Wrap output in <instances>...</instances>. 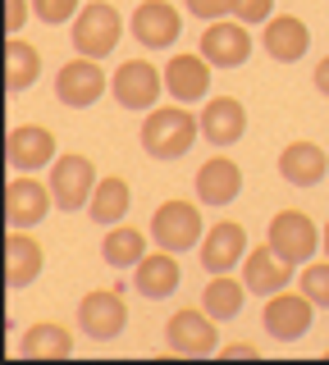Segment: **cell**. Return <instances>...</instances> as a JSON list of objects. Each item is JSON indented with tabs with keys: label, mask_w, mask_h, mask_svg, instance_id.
<instances>
[{
	"label": "cell",
	"mask_w": 329,
	"mask_h": 365,
	"mask_svg": "<svg viewBox=\"0 0 329 365\" xmlns=\"http://www.w3.org/2000/svg\"><path fill=\"white\" fill-rule=\"evenodd\" d=\"M106 87H110V78L101 68V60H92V55H78V60L60 64V73H55V101L69 106V110L96 106L106 96Z\"/></svg>",
	"instance_id": "cell-7"
},
{
	"label": "cell",
	"mask_w": 329,
	"mask_h": 365,
	"mask_svg": "<svg viewBox=\"0 0 329 365\" xmlns=\"http://www.w3.org/2000/svg\"><path fill=\"white\" fill-rule=\"evenodd\" d=\"M247 228L238 220H220L206 228V237H201V269L206 274H229L233 265H243L247 256Z\"/></svg>",
	"instance_id": "cell-15"
},
{
	"label": "cell",
	"mask_w": 329,
	"mask_h": 365,
	"mask_svg": "<svg viewBox=\"0 0 329 365\" xmlns=\"http://www.w3.org/2000/svg\"><path fill=\"white\" fill-rule=\"evenodd\" d=\"M311 83H315V91H320V96H329V55H320V60H315Z\"/></svg>",
	"instance_id": "cell-34"
},
{
	"label": "cell",
	"mask_w": 329,
	"mask_h": 365,
	"mask_svg": "<svg viewBox=\"0 0 329 365\" xmlns=\"http://www.w3.org/2000/svg\"><path fill=\"white\" fill-rule=\"evenodd\" d=\"M298 288L315 302V311H329V260H315L298 274Z\"/></svg>",
	"instance_id": "cell-29"
},
{
	"label": "cell",
	"mask_w": 329,
	"mask_h": 365,
	"mask_svg": "<svg viewBox=\"0 0 329 365\" xmlns=\"http://www.w3.org/2000/svg\"><path fill=\"white\" fill-rule=\"evenodd\" d=\"M123 37V14L110 0H92V5H83L78 9V19H74V51L78 55H92V60H106L110 51L119 46Z\"/></svg>",
	"instance_id": "cell-2"
},
{
	"label": "cell",
	"mask_w": 329,
	"mask_h": 365,
	"mask_svg": "<svg viewBox=\"0 0 329 365\" xmlns=\"http://www.w3.org/2000/svg\"><path fill=\"white\" fill-rule=\"evenodd\" d=\"M243 302H247V283H243V279L211 274L206 292H201V306H206V315H215V319H233V315H243Z\"/></svg>",
	"instance_id": "cell-28"
},
{
	"label": "cell",
	"mask_w": 329,
	"mask_h": 365,
	"mask_svg": "<svg viewBox=\"0 0 329 365\" xmlns=\"http://www.w3.org/2000/svg\"><path fill=\"white\" fill-rule=\"evenodd\" d=\"M260 46L275 64H298L311 51V28L298 14H270L265 28H260Z\"/></svg>",
	"instance_id": "cell-18"
},
{
	"label": "cell",
	"mask_w": 329,
	"mask_h": 365,
	"mask_svg": "<svg viewBox=\"0 0 329 365\" xmlns=\"http://www.w3.org/2000/svg\"><path fill=\"white\" fill-rule=\"evenodd\" d=\"M41 265H46V251H41V242L28 233V228H9L5 237V283L9 292H24L28 283H37Z\"/></svg>",
	"instance_id": "cell-19"
},
{
	"label": "cell",
	"mask_w": 329,
	"mask_h": 365,
	"mask_svg": "<svg viewBox=\"0 0 329 365\" xmlns=\"http://www.w3.org/2000/svg\"><path fill=\"white\" fill-rule=\"evenodd\" d=\"M293 260H283L275 247H252L243 256V283H247V292H260V297H270V292H279V288H288V279H293Z\"/></svg>",
	"instance_id": "cell-21"
},
{
	"label": "cell",
	"mask_w": 329,
	"mask_h": 365,
	"mask_svg": "<svg viewBox=\"0 0 329 365\" xmlns=\"http://www.w3.org/2000/svg\"><path fill=\"white\" fill-rule=\"evenodd\" d=\"M201 55L215 64V68H238L247 64V55H252V28L238 19H215L206 23V32H201Z\"/></svg>",
	"instance_id": "cell-13"
},
{
	"label": "cell",
	"mask_w": 329,
	"mask_h": 365,
	"mask_svg": "<svg viewBox=\"0 0 329 365\" xmlns=\"http://www.w3.org/2000/svg\"><path fill=\"white\" fill-rule=\"evenodd\" d=\"M78 9H83V0H32V14L41 23H51V28H60V23H74Z\"/></svg>",
	"instance_id": "cell-30"
},
{
	"label": "cell",
	"mask_w": 329,
	"mask_h": 365,
	"mask_svg": "<svg viewBox=\"0 0 329 365\" xmlns=\"http://www.w3.org/2000/svg\"><path fill=\"white\" fill-rule=\"evenodd\" d=\"M28 361H64L74 356V334L55 319H37L32 329H24V342H19Z\"/></svg>",
	"instance_id": "cell-24"
},
{
	"label": "cell",
	"mask_w": 329,
	"mask_h": 365,
	"mask_svg": "<svg viewBox=\"0 0 329 365\" xmlns=\"http://www.w3.org/2000/svg\"><path fill=\"white\" fill-rule=\"evenodd\" d=\"M101 256H106V265H115V269H133L146 256V233L133 228V224H110L106 242H101Z\"/></svg>",
	"instance_id": "cell-27"
},
{
	"label": "cell",
	"mask_w": 329,
	"mask_h": 365,
	"mask_svg": "<svg viewBox=\"0 0 329 365\" xmlns=\"http://www.w3.org/2000/svg\"><path fill=\"white\" fill-rule=\"evenodd\" d=\"M270 14H275V0H233V19L247 28H265Z\"/></svg>",
	"instance_id": "cell-31"
},
{
	"label": "cell",
	"mask_w": 329,
	"mask_h": 365,
	"mask_svg": "<svg viewBox=\"0 0 329 365\" xmlns=\"http://www.w3.org/2000/svg\"><path fill=\"white\" fill-rule=\"evenodd\" d=\"M192 192H197V201L211 205V210L233 205L238 192H243V169H238V160L233 155H211L206 165L197 169V178H192Z\"/></svg>",
	"instance_id": "cell-14"
},
{
	"label": "cell",
	"mask_w": 329,
	"mask_h": 365,
	"mask_svg": "<svg viewBox=\"0 0 329 365\" xmlns=\"http://www.w3.org/2000/svg\"><path fill=\"white\" fill-rule=\"evenodd\" d=\"M51 197L60 210H87V201H92V192H96V169H92V160L87 155H78V151H64V155H55V165H51Z\"/></svg>",
	"instance_id": "cell-5"
},
{
	"label": "cell",
	"mask_w": 329,
	"mask_h": 365,
	"mask_svg": "<svg viewBox=\"0 0 329 365\" xmlns=\"http://www.w3.org/2000/svg\"><path fill=\"white\" fill-rule=\"evenodd\" d=\"M41 73V51L37 46H28L24 37H5V87L14 91H28L32 83H37Z\"/></svg>",
	"instance_id": "cell-26"
},
{
	"label": "cell",
	"mask_w": 329,
	"mask_h": 365,
	"mask_svg": "<svg viewBox=\"0 0 329 365\" xmlns=\"http://www.w3.org/2000/svg\"><path fill=\"white\" fill-rule=\"evenodd\" d=\"M128 324V302H123V288H92L78 302V329H83L92 342H110L123 334Z\"/></svg>",
	"instance_id": "cell-6"
},
{
	"label": "cell",
	"mask_w": 329,
	"mask_h": 365,
	"mask_svg": "<svg viewBox=\"0 0 329 365\" xmlns=\"http://www.w3.org/2000/svg\"><path fill=\"white\" fill-rule=\"evenodd\" d=\"M197 123L211 146H233L247 133V110L238 96H206V110L197 114Z\"/></svg>",
	"instance_id": "cell-20"
},
{
	"label": "cell",
	"mask_w": 329,
	"mask_h": 365,
	"mask_svg": "<svg viewBox=\"0 0 329 365\" xmlns=\"http://www.w3.org/2000/svg\"><path fill=\"white\" fill-rule=\"evenodd\" d=\"M265 242L279 251L283 260H293V265H306V260L315 256V242H320V233H315V220L302 210H279L275 220L265 228Z\"/></svg>",
	"instance_id": "cell-12"
},
{
	"label": "cell",
	"mask_w": 329,
	"mask_h": 365,
	"mask_svg": "<svg viewBox=\"0 0 329 365\" xmlns=\"http://www.w3.org/2000/svg\"><path fill=\"white\" fill-rule=\"evenodd\" d=\"M178 279H183V269H178V256L165 247L146 251V256L133 265V288H138L146 302H161V297H169L178 288Z\"/></svg>",
	"instance_id": "cell-22"
},
{
	"label": "cell",
	"mask_w": 329,
	"mask_h": 365,
	"mask_svg": "<svg viewBox=\"0 0 329 365\" xmlns=\"http://www.w3.org/2000/svg\"><path fill=\"white\" fill-rule=\"evenodd\" d=\"M183 32V14H178L169 0H142L133 9V37H138L146 51H169Z\"/></svg>",
	"instance_id": "cell-16"
},
{
	"label": "cell",
	"mask_w": 329,
	"mask_h": 365,
	"mask_svg": "<svg viewBox=\"0 0 329 365\" xmlns=\"http://www.w3.org/2000/svg\"><path fill=\"white\" fill-rule=\"evenodd\" d=\"M215 324L220 319L206 315V306H183L165 324V347L178 351V356H211V351H220V329Z\"/></svg>",
	"instance_id": "cell-4"
},
{
	"label": "cell",
	"mask_w": 329,
	"mask_h": 365,
	"mask_svg": "<svg viewBox=\"0 0 329 365\" xmlns=\"http://www.w3.org/2000/svg\"><path fill=\"white\" fill-rule=\"evenodd\" d=\"M197 133H201L197 114L178 106H161V110L151 106L142 119V146L151 160H183L192 151V142H197Z\"/></svg>",
	"instance_id": "cell-1"
},
{
	"label": "cell",
	"mask_w": 329,
	"mask_h": 365,
	"mask_svg": "<svg viewBox=\"0 0 329 365\" xmlns=\"http://www.w3.org/2000/svg\"><path fill=\"white\" fill-rule=\"evenodd\" d=\"M211 60L206 55H174V60L165 64V91L178 101V106H197V101H206L211 96Z\"/></svg>",
	"instance_id": "cell-17"
},
{
	"label": "cell",
	"mask_w": 329,
	"mask_h": 365,
	"mask_svg": "<svg viewBox=\"0 0 329 365\" xmlns=\"http://www.w3.org/2000/svg\"><path fill=\"white\" fill-rule=\"evenodd\" d=\"M220 356H260L256 342H229V347H220Z\"/></svg>",
	"instance_id": "cell-35"
},
{
	"label": "cell",
	"mask_w": 329,
	"mask_h": 365,
	"mask_svg": "<svg viewBox=\"0 0 329 365\" xmlns=\"http://www.w3.org/2000/svg\"><path fill=\"white\" fill-rule=\"evenodd\" d=\"M188 14H197L201 23H215V19L233 14V0H188Z\"/></svg>",
	"instance_id": "cell-32"
},
{
	"label": "cell",
	"mask_w": 329,
	"mask_h": 365,
	"mask_svg": "<svg viewBox=\"0 0 329 365\" xmlns=\"http://www.w3.org/2000/svg\"><path fill=\"white\" fill-rule=\"evenodd\" d=\"M320 247H325V260H329V220H325V228H320Z\"/></svg>",
	"instance_id": "cell-36"
},
{
	"label": "cell",
	"mask_w": 329,
	"mask_h": 365,
	"mask_svg": "<svg viewBox=\"0 0 329 365\" xmlns=\"http://www.w3.org/2000/svg\"><path fill=\"white\" fill-rule=\"evenodd\" d=\"M28 14H32L28 0H5V32H9V37H19V32H24Z\"/></svg>",
	"instance_id": "cell-33"
},
{
	"label": "cell",
	"mask_w": 329,
	"mask_h": 365,
	"mask_svg": "<svg viewBox=\"0 0 329 365\" xmlns=\"http://www.w3.org/2000/svg\"><path fill=\"white\" fill-rule=\"evenodd\" d=\"M311 319H315V302L306 292H288V288L270 292L265 311H260V324H265V334L275 342H298L311 329Z\"/></svg>",
	"instance_id": "cell-8"
},
{
	"label": "cell",
	"mask_w": 329,
	"mask_h": 365,
	"mask_svg": "<svg viewBox=\"0 0 329 365\" xmlns=\"http://www.w3.org/2000/svg\"><path fill=\"white\" fill-rule=\"evenodd\" d=\"M55 205L51 182H41L37 174H14L5 182V224L9 228H32L46 220V210Z\"/></svg>",
	"instance_id": "cell-10"
},
{
	"label": "cell",
	"mask_w": 329,
	"mask_h": 365,
	"mask_svg": "<svg viewBox=\"0 0 329 365\" xmlns=\"http://www.w3.org/2000/svg\"><path fill=\"white\" fill-rule=\"evenodd\" d=\"M5 160L14 174H37L55 165V133L46 123H19L5 137Z\"/></svg>",
	"instance_id": "cell-11"
},
{
	"label": "cell",
	"mask_w": 329,
	"mask_h": 365,
	"mask_svg": "<svg viewBox=\"0 0 329 365\" xmlns=\"http://www.w3.org/2000/svg\"><path fill=\"white\" fill-rule=\"evenodd\" d=\"M325 169H329V155L315 142H288L279 151V178L293 182V187H315L325 178Z\"/></svg>",
	"instance_id": "cell-23"
},
{
	"label": "cell",
	"mask_w": 329,
	"mask_h": 365,
	"mask_svg": "<svg viewBox=\"0 0 329 365\" xmlns=\"http://www.w3.org/2000/svg\"><path fill=\"white\" fill-rule=\"evenodd\" d=\"M128 205H133V187H128L119 174H110V178L96 182L92 201H87V215H92V224L110 228V224H119L123 215H128Z\"/></svg>",
	"instance_id": "cell-25"
},
{
	"label": "cell",
	"mask_w": 329,
	"mask_h": 365,
	"mask_svg": "<svg viewBox=\"0 0 329 365\" xmlns=\"http://www.w3.org/2000/svg\"><path fill=\"white\" fill-rule=\"evenodd\" d=\"M110 91L123 110H151L165 91V68H156L151 60H123L110 73Z\"/></svg>",
	"instance_id": "cell-9"
},
{
	"label": "cell",
	"mask_w": 329,
	"mask_h": 365,
	"mask_svg": "<svg viewBox=\"0 0 329 365\" xmlns=\"http://www.w3.org/2000/svg\"><path fill=\"white\" fill-rule=\"evenodd\" d=\"M151 242L174 251V256L201 247V205L197 201H178V197L161 201L156 215H151Z\"/></svg>",
	"instance_id": "cell-3"
}]
</instances>
